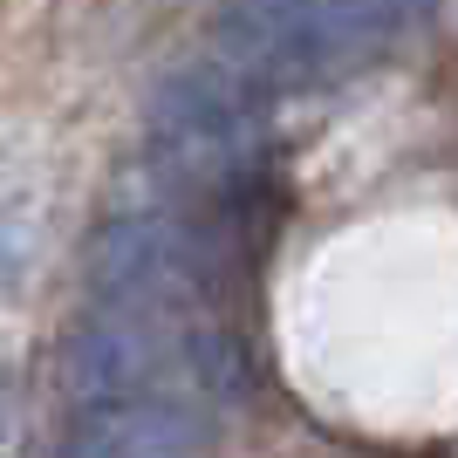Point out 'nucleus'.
Returning a JSON list of instances; mask_svg holds the SVG:
<instances>
[{"instance_id": "obj_1", "label": "nucleus", "mask_w": 458, "mask_h": 458, "mask_svg": "<svg viewBox=\"0 0 458 458\" xmlns=\"http://www.w3.org/2000/svg\"><path fill=\"white\" fill-rule=\"evenodd\" d=\"M247 253L240 199L212 191L206 206H137L89 233L82 281L103 308L131 315H199L233 281Z\"/></svg>"}, {"instance_id": "obj_3", "label": "nucleus", "mask_w": 458, "mask_h": 458, "mask_svg": "<svg viewBox=\"0 0 458 458\" xmlns=\"http://www.w3.org/2000/svg\"><path fill=\"white\" fill-rule=\"evenodd\" d=\"M260 96L240 69H172L151 96V151L157 165L178 178V185H199V191H219V185H240L253 157V137H260Z\"/></svg>"}, {"instance_id": "obj_2", "label": "nucleus", "mask_w": 458, "mask_h": 458, "mask_svg": "<svg viewBox=\"0 0 458 458\" xmlns=\"http://www.w3.org/2000/svg\"><path fill=\"white\" fill-rule=\"evenodd\" d=\"M424 7L431 0H226L219 55L253 89H301L377 55Z\"/></svg>"}, {"instance_id": "obj_4", "label": "nucleus", "mask_w": 458, "mask_h": 458, "mask_svg": "<svg viewBox=\"0 0 458 458\" xmlns=\"http://www.w3.org/2000/svg\"><path fill=\"white\" fill-rule=\"evenodd\" d=\"M212 403L185 390H137V397H89L55 431V458H199L219 438Z\"/></svg>"}]
</instances>
